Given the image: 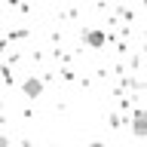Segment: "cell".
<instances>
[{
  "instance_id": "3957f363",
  "label": "cell",
  "mask_w": 147,
  "mask_h": 147,
  "mask_svg": "<svg viewBox=\"0 0 147 147\" xmlns=\"http://www.w3.org/2000/svg\"><path fill=\"white\" fill-rule=\"evenodd\" d=\"M83 40H86V43H89L92 49H101V46L107 43V37L101 34V31H86V34H83Z\"/></svg>"
},
{
  "instance_id": "8992f818",
  "label": "cell",
  "mask_w": 147,
  "mask_h": 147,
  "mask_svg": "<svg viewBox=\"0 0 147 147\" xmlns=\"http://www.w3.org/2000/svg\"><path fill=\"white\" fill-rule=\"evenodd\" d=\"M0 123H3V119H0ZM0 138H3V129H0Z\"/></svg>"
},
{
  "instance_id": "277c9868",
  "label": "cell",
  "mask_w": 147,
  "mask_h": 147,
  "mask_svg": "<svg viewBox=\"0 0 147 147\" xmlns=\"http://www.w3.org/2000/svg\"><path fill=\"white\" fill-rule=\"evenodd\" d=\"M0 147H9V138H6V135L0 138Z\"/></svg>"
},
{
  "instance_id": "6da1fadb",
  "label": "cell",
  "mask_w": 147,
  "mask_h": 147,
  "mask_svg": "<svg viewBox=\"0 0 147 147\" xmlns=\"http://www.w3.org/2000/svg\"><path fill=\"white\" fill-rule=\"evenodd\" d=\"M22 92H25L28 98H40V95H43V80H37V77H28V80L22 83Z\"/></svg>"
},
{
  "instance_id": "7a4b0ae2",
  "label": "cell",
  "mask_w": 147,
  "mask_h": 147,
  "mask_svg": "<svg viewBox=\"0 0 147 147\" xmlns=\"http://www.w3.org/2000/svg\"><path fill=\"white\" fill-rule=\"evenodd\" d=\"M132 132L138 138H147V110H135V117H132Z\"/></svg>"
},
{
  "instance_id": "52a82bcc",
  "label": "cell",
  "mask_w": 147,
  "mask_h": 147,
  "mask_svg": "<svg viewBox=\"0 0 147 147\" xmlns=\"http://www.w3.org/2000/svg\"><path fill=\"white\" fill-rule=\"evenodd\" d=\"M141 3H147V0H141Z\"/></svg>"
},
{
  "instance_id": "5b68a950",
  "label": "cell",
  "mask_w": 147,
  "mask_h": 147,
  "mask_svg": "<svg viewBox=\"0 0 147 147\" xmlns=\"http://www.w3.org/2000/svg\"><path fill=\"white\" fill-rule=\"evenodd\" d=\"M89 147H104V144H101V141H92V144H89Z\"/></svg>"
}]
</instances>
